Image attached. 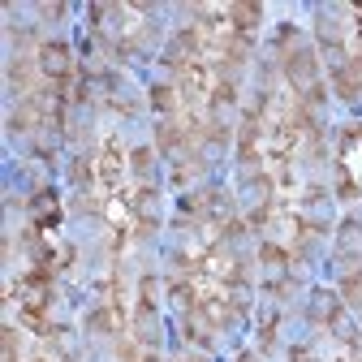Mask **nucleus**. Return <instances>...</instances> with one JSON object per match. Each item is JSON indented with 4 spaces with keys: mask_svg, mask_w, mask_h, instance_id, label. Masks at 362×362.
<instances>
[{
    "mask_svg": "<svg viewBox=\"0 0 362 362\" xmlns=\"http://www.w3.org/2000/svg\"><path fill=\"white\" fill-rule=\"evenodd\" d=\"M224 9H229V22H233L242 35H255V26L263 22V9L250 5V0H242V5H224Z\"/></svg>",
    "mask_w": 362,
    "mask_h": 362,
    "instance_id": "6",
    "label": "nucleus"
},
{
    "mask_svg": "<svg viewBox=\"0 0 362 362\" xmlns=\"http://www.w3.org/2000/svg\"><path fill=\"white\" fill-rule=\"evenodd\" d=\"M69 65H74L69 43H43V48H39V69H43V78H48V86L65 90V74H69Z\"/></svg>",
    "mask_w": 362,
    "mask_h": 362,
    "instance_id": "2",
    "label": "nucleus"
},
{
    "mask_svg": "<svg viewBox=\"0 0 362 362\" xmlns=\"http://www.w3.org/2000/svg\"><path fill=\"white\" fill-rule=\"evenodd\" d=\"M121 328V310L117 306H95L86 315V332H100V337H108V332H117Z\"/></svg>",
    "mask_w": 362,
    "mask_h": 362,
    "instance_id": "7",
    "label": "nucleus"
},
{
    "mask_svg": "<svg viewBox=\"0 0 362 362\" xmlns=\"http://www.w3.org/2000/svg\"><path fill=\"white\" fill-rule=\"evenodd\" d=\"M117 358H121V362H147V358L139 354V345H134L129 337H125V341H117Z\"/></svg>",
    "mask_w": 362,
    "mask_h": 362,
    "instance_id": "16",
    "label": "nucleus"
},
{
    "mask_svg": "<svg viewBox=\"0 0 362 362\" xmlns=\"http://www.w3.org/2000/svg\"><path fill=\"white\" fill-rule=\"evenodd\" d=\"M9 86L18 90V95H35V90H30V61H22V57H13L9 61Z\"/></svg>",
    "mask_w": 362,
    "mask_h": 362,
    "instance_id": "10",
    "label": "nucleus"
},
{
    "mask_svg": "<svg viewBox=\"0 0 362 362\" xmlns=\"http://www.w3.org/2000/svg\"><path fill=\"white\" fill-rule=\"evenodd\" d=\"M134 332H139L143 345H156L160 341V320H156V306L139 302V310H134Z\"/></svg>",
    "mask_w": 362,
    "mask_h": 362,
    "instance_id": "5",
    "label": "nucleus"
},
{
    "mask_svg": "<svg viewBox=\"0 0 362 362\" xmlns=\"http://www.w3.org/2000/svg\"><path fill=\"white\" fill-rule=\"evenodd\" d=\"M259 341H263V349H267L272 341H276V315H267V320H263V328H259Z\"/></svg>",
    "mask_w": 362,
    "mask_h": 362,
    "instance_id": "19",
    "label": "nucleus"
},
{
    "mask_svg": "<svg viewBox=\"0 0 362 362\" xmlns=\"http://www.w3.org/2000/svg\"><path fill=\"white\" fill-rule=\"evenodd\" d=\"M9 125L18 129V134H30V129H39L43 125V108H39V100L30 95V100H22L13 112H9Z\"/></svg>",
    "mask_w": 362,
    "mask_h": 362,
    "instance_id": "4",
    "label": "nucleus"
},
{
    "mask_svg": "<svg viewBox=\"0 0 362 362\" xmlns=\"http://www.w3.org/2000/svg\"><path fill=\"white\" fill-rule=\"evenodd\" d=\"M95 160H100V164H95V173H100V190L117 194L121 173H125V160H121V139H108V143L100 147V156H95Z\"/></svg>",
    "mask_w": 362,
    "mask_h": 362,
    "instance_id": "3",
    "label": "nucleus"
},
{
    "mask_svg": "<svg viewBox=\"0 0 362 362\" xmlns=\"http://www.w3.org/2000/svg\"><path fill=\"white\" fill-rule=\"evenodd\" d=\"M259 263H285V250L272 246V242H263V246H259Z\"/></svg>",
    "mask_w": 362,
    "mask_h": 362,
    "instance_id": "18",
    "label": "nucleus"
},
{
    "mask_svg": "<svg viewBox=\"0 0 362 362\" xmlns=\"http://www.w3.org/2000/svg\"><path fill=\"white\" fill-rule=\"evenodd\" d=\"M139 289H143V302H147V306H160V298H164V285H160L156 276H143V285H139Z\"/></svg>",
    "mask_w": 362,
    "mask_h": 362,
    "instance_id": "13",
    "label": "nucleus"
},
{
    "mask_svg": "<svg viewBox=\"0 0 362 362\" xmlns=\"http://www.w3.org/2000/svg\"><path fill=\"white\" fill-rule=\"evenodd\" d=\"M151 164H156V151H151V147H139V151L129 156V168H134V173H151Z\"/></svg>",
    "mask_w": 362,
    "mask_h": 362,
    "instance_id": "14",
    "label": "nucleus"
},
{
    "mask_svg": "<svg viewBox=\"0 0 362 362\" xmlns=\"http://www.w3.org/2000/svg\"><path fill=\"white\" fill-rule=\"evenodd\" d=\"M315 22H320V39H324V48L345 52V22H337V13H320Z\"/></svg>",
    "mask_w": 362,
    "mask_h": 362,
    "instance_id": "8",
    "label": "nucleus"
},
{
    "mask_svg": "<svg viewBox=\"0 0 362 362\" xmlns=\"http://www.w3.org/2000/svg\"><path fill=\"white\" fill-rule=\"evenodd\" d=\"M289 362H310V354H306V349H293V354H289Z\"/></svg>",
    "mask_w": 362,
    "mask_h": 362,
    "instance_id": "20",
    "label": "nucleus"
},
{
    "mask_svg": "<svg viewBox=\"0 0 362 362\" xmlns=\"http://www.w3.org/2000/svg\"><path fill=\"white\" fill-rule=\"evenodd\" d=\"M69 13V5H61V0H43L39 5V18H48V22H61Z\"/></svg>",
    "mask_w": 362,
    "mask_h": 362,
    "instance_id": "15",
    "label": "nucleus"
},
{
    "mask_svg": "<svg viewBox=\"0 0 362 362\" xmlns=\"http://www.w3.org/2000/svg\"><path fill=\"white\" fill-rule=\"evenodd\" d=\"M341 298H345L354 310H362V272H345V281H341Z\"/></svg>",
    "mask_w": 362,
    "mask_h": 362,
    "instance_id": "12",
    "label": "nucleus"
},
{
    "mask_svg": "<svg viewBox=\"0 0 362 362\" xmlns=\"http://www.w3.org/2000/svg\"><path fill=\"white\" fill-rule=\"evenodd\" d=\"M112 13H117V5H90V13H86V18H90V26L100 30V26H104V18H112Z\"/></svg>",
    "mask_w": 362,
    "mask_h": 362,
    "instance_id": "17",
    "label": "nucleus"
},
{
    "mask_svg": "<svg viewBox=\"0 0 362 362\" xmlns=\"http://www.w3.org/2000/svg\"><path fill=\"white\" fill-rule=\"evenodd\" d=\"M151 108L173 117L177 112V86H151Z\"/></svg>",
    "mask_w": 362,
    "mask_h": 362,
    "instance_id": "11",
    "label": "nucleus"
},
{
    "mask_svg": "<svg viewBox=\"0 0 362 362\" xmlns=\"http://www.w3.org/2000/svg\"><path fill=\"white\" fill-rule=\"evenodd\" d=\"M281 69H285V78H289V90H293V95H306L310 86H320V78H315V52H310V48L289 52V57L281 61Z\"/></svg>",
    "mask_w": 362,
    "mask_h": 362,
    "instance_id": "1",
    "label": "nucleus"
},
{
    "mask_svg": "<svg viewBox=\"0 0 362 362\" xmlns=\"http://www.w3.org/2000/svg\"><path fill=\"white\" fill-rule=\"evenodd\" d=\"M337 306H341V302L332 298V289H315V293H310V320H315V324H328Z\"/></svg>",
    "mask_w": 362,
    "mask_h": 362,
    "instance_id": "9",
    "label": "nucleus"
}]
</instances>
